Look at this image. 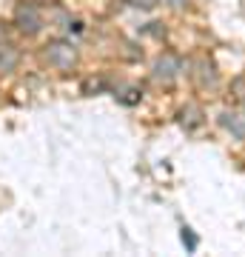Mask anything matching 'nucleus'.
<instances>
[{
	"instance_id": "1",
	"label": "nucleus",
	"mask_w": 245,
	"mask_h": 257,
	"mask_svg": "<svg viewBox=\"0 0 245 257\" xmlns=\"http://www.w3.org/2000/svg\"><path fill=\"white\" fill-rule=\"evenodd\" d=\"M15 23H18L20 32H26V35H37L40 26H43V15H40V9H37L35 3L23 0L18 9H15Z\"/></svg>"
},
{
	"instance_id": "2",
	"label": "nucleus",
	"mask_w": 245,
	"mask_h": 257,
	"mask_svg": "<svg viewBox=\"0 0 245 257\" xmlns=\"http://www.w3.org/2000/svg\"><path fill=\"white\" fill-rule=\"evenodd\" d=\"M74 49L69 43H52V46L46 49V60L55 66V69H72L74 63Z\"/></svg>"
},
{
	"instance_id": "3",
	"label": "nucleus",
	"mask_w": 245,
	"mask_h": 257,
	"mask_svg": "<svg viewBox=\"0 0 245 257\" xmlns=\"http://www.w3.org/2000/svg\"><path fill=\"white\" fill-rule=\"evenodd\" d=\"M180 72H182V63H180V57H174V55H165L154 63V77L160 83H171Z\"/></svg>"
},
{
	"instance_id": "4",
	"label": "nucleus",
	"mask_w": 245,
	"mask_h": 257,
	"mask_svg": "<svg viewBox=\"0 0 245 257\" xmlns=\"http://www.w3.org/2000/svg\"><path fill=\"white\" fill-rule=\"evenodd\" d=\"M219 123H222V128L231 132L236 140H245V114H239V111H222Z\"/></svg>"
},
{
	"instance_id": "5",
	"label": "nucleus",
	"mask_w": 245,
	"mask_h": 257,
	"mask_svg": "<svg viewBox=\"0 0 245 257\" xmlns=\"http://www.w3.org/2000/svg\"><path fill=\"white\" fill-rule=\"evenodd\" d=\"M20 55L12 43H0V72H15Z\"/></svg>"
},
{
	"instance_id": "6",
	"label": "nucleus",
	"mask_w": 245,
	"mask_h": 257,
	"mask_svg": "<svg viewBox=\"0 0 245 257\" xmlns=\"http://www.w3.org/2000/svg\"><path fill=\"white\" fill-rule=\"evenodd\" d=\"M182 243H185V248H188V251H194V248H197V237L191 234V229H182Z\"/></svg>"
},
{
	"instance_id": "7",
	"label": "nucleus",
	"mask_w": 245,
	"mask_h": 257,
	"mask_svg": "<svg viewBox=\"0 0 245 257\" xmlns=\"http://www.w3.org/2000/svg\"><path fill=\"white\" fill-rule=\"evenodd\" d=\"M126 3H131L134 9H154L160 0H126Z\"/></svg>"
},
{
	"instance_id": "8",
	"label": "nucleus",
	"mask_w": 245,
	"mask_h": 257,
	"mask_svg": "<svg viewBox=\"0 0 245 257\" xmlns=\"http://www.w3.org/2000/svg\"><path fill=\"white\" fill-rule=\"evenodd\" d=\"M165 3H168L171 9H182V6H185V0H165Z\"/></svg>"
}]
</instances>
